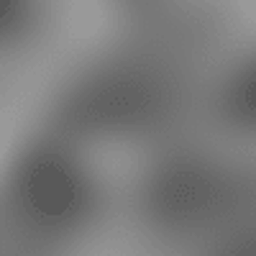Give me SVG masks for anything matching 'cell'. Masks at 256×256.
Returning a JSON list of instances; mask_svg holds the SVG:
<instances>
[{"mask_svg": "<svg viewBox=\"0 0 256 256\" xmlns=\"http://www.w3.org/2000/svg\"><path fill=\"white\" fill-rule=\"evenodd\" d=\"M24 195H26V202L34 216L62 218L72 210V205L77 200V187L64 166H59L54 162H44L28 172Z\"/></svg>", "mask_w": 256, "mask_h": 256, "instance_id": "obj_1", "label": "cell"}, {"mask_svg": "<svg viewBox=\"0 0 256 256\" xmlns=\"http://www.w3.org/2000/svg\"><path fill=\"white\" fill-rule=\"evenodd\" d=\"M198 195H200L198 184L192 182V180H187V177H182V180H177V182L172 184V200H174L180 208H184V210H187L190 205H195Z\"/></svg>", "mask_w": 256, "mask_h": 256, "instance_id": "obj_2", "label": "cell"}]
</instances>
